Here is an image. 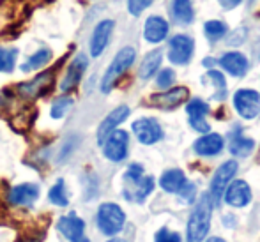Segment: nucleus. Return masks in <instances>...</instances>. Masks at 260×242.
<instances>
[{
  "label": "nucleus",
  "mask_w": 260,
  "mask_h": 242,
  "mask_svg": "<svg viewBox=\"0 0 260 242\" xmlns=\"http://www.w3.org/2000/svg\"><path fill=\"white\" fill-rule=\"evenodd\" d=\"M206 78H207V80H211V82L214 83V87H216V94H214V97H216V99H225V96H226V83H225V76H223L219 71H209Z\"/></svg>",
  "instance_id": "nucleus-31"
},
{
  "label": "nucleus",
  "mask_w": 260,
  "mask_h": 242,
  "mask_svg": "<svg viewBox=\"0 0 260 242\" xmlns=\"http://www.w3.org/2000/svg\"><path fill=\"white\" fill-rule=\"evenodd\" d=\"M113 30H115V21L110 20V18L101 20L100 23L94 27L92 34H90V39H89V57L98 58L105 53V50L108 48V45H110Z\"/></svg>",
  "instance_id": "nucleus-8"
},
{
  "label": "nucleus",
  "mask_w": 260,
  "mask_h": 242,
  "mask_svg": "<svg viewBox=\"0 0 260 242\" xmlns=\"http://www.w3.org/2000/svg\"><path fill=\"white\" fill-rule=\"evenodd\" d=\"M57 230L71 242H90L85 237V221L82 218H78L75 212L58 218Z\"/></svg>",
  "instance_id": "nucleus-12"
},
{
  "label": "nucleus",
  "mask_w": 260,
  "mask_h": 242,
  "mask_svg": "<svg viewBox=\"0 0 260 242\" xmlns=\"http://www.w3.org/2000/svg\"><path fill=\"white\" fill-rule=\"evenodd\" d=\"M219 65L232 76L241 78L248 71V58L243 53H239V51H229V53H225L219 58Z\"/></svg>",
  "instance_id": "nucleus-20"
},
{
  "label": "nucleus",
  "mask_w": 260,
  "mask_h": 242,
  "mask_svg": "<svg viewBox=\"0 0 260 242\" xmlns=\"http://www.w3.org/2000/svg\"><path fill=\"white\" fill-rule=\"evenodd\" d=\"M161 60H163V51L161 50H152L142 58L140 67H138V76L142 80H149L157 73L161 65Z\"/></svg>",
  "instance_id": "nucleus-23"
},
{
  "label": "nucleus",
  "mask_w": 260,
  "mask_h": 242,
  "mask_svg": "<svg viewBox=\"0 0 260 242\" xmlns=\"http://www.w3.org/2000/svg\"><path fill=\"white\" fill-rule=\"evenodd\" d=\"M206 242H226V240L221 239V237H209Z\"/></svg>",
  "instance_id": "nucleus-40"
},
{
  "label": "nucleus",
  "mask_w": 260,
  "mask_h": 242,
  "mask_svg": "<svg viewBox=\"0 0 260 242\" xmlns=\"http://www.w3.org/2000/svg\"><path fill=\"white\" fill-rule=\"evenodd\" d=\"M53 76H55L53 69H46V71L36 75L32 80H28V82L18 83L16 85L18 96L23 97V99H28V101L45 96V94L50 90V87L53 85Z\"/></svg>",
  "instance_id": "nucleus-5"
},
{
  "label": "nucleus",
  "mask_w": 260,
  "mask_h": 242,
  "mask_svg": "<svg viewBox=\"0 0 260 242\" xmlns=\"http://www.w3.org/2000/svg\"><path fill=\"white\" fill-rule=\"evenodd\" d=\"M179 194H181L182 198H184L186 201H189L191 203L193 200H195V193H197V186L195 184H191V182H188L186 181L184 184H182V188L177 191Z\"/></svg>",
  "instance_id": "nucleus-37"
},
{
  "label": "nucleus",
  "mask_w": 260,
  "mask_h": 242,
  "mask_svg": "<svg viewBox=\"0 0 260 242\" xmlns=\"http://www.w3.org/2000/svg\"><path fill=\"white\" fill-rule=\"evenodd\" d=\"M131 129H133L137 140L144 145H154L163 138V129H161L159 122L151 117H142V119L135 120L131 124Z\"/></svg>",
  "instance_id": "nucleus-10"
},
{
  "label": "nucleus",
  "mask_w": 260,
  "mask_h": 242,
  "mask_svg": "<svg viewBox=\"0 0 260 242\" xmlns=\"http://www.w3.org/2000/svg\"><path fill=\"white\" fill-rule=\"evenodd\" d=\"M229 149L234 156L237 157H246L253 152L255 149V142L251 138H246L241 134V129H237L236 133H232L230 136V144H229Z\"/></svg>",
  "instance_id": "nucleus-24"
},
{
  "label": "nucleus",
  "mask_w": 260,
  "mask_h": 242,
  "mask_svg": "<svg viewBox=\"0 0 260 242\" xmlns=\"http://www.w3.org/2000/svg\"><path fill=\"white\" fill-rule=\"evenodd\" d=\"M218 2L225 11H232V9H236V7L243 2V0H218Z\"/></svg>",
  "instance_id": "nucleus-39"
},
{
  "label": "nucleus",
  "mask_w": 260,
  "mask_h": 242,
  "mask_svg": "<svg viewBox=\"0 0 260 242\" xmlns=\"http://www.w3.org/2000/svg\"><path fill=\"white\" fill-rule=\"evenodd\" d=\"M168 21L161 16H149L145 20L144 25V38L147 43H152V45H157V43L165 41L168 36Z\"/></svg>",
  "instance_id": "nucleus-18"
},
{
  "label": "nucleus",
  "mask_w": 260,
  "mask_h": 242,
  "mask_svg": "<svg viewBox=\"0 0 260 242\" xmlns=\"http://www.w3.org/2000/svg\"><path fill=\"white\" fill-rule=\"evenodd\" d=\"M236 174H237L236 161H225V163L216 170V174L212 175L209 194H211V200H212V203H214V207L221 203V196L225 194L226 186L232 182V179L236 177Z\"/></svg>",
  "instance_id": "nucleus-7"
},
{
  "label": "nucleus",
  "mask_w": 260,
  "mask_h": 242,
  "mask_svg": "<svg viewBox=\"0 0 260 242\" xmlns=\"http://www.w3.org/2000/svg\"><path fill=\"white\" fill-rule=\"evenodd\" d=\"M89 64H90L89 55L83 53V51H78V53L73 57V60L69 62L64 76H62L60 83H58V90H60L62 94H68V92H71V90H75L76 87L80 85V82H82L87 69H89Z\"/></svg>",
  "instance_id": "nucleus-4"
},
{
  "label": "nucleus",
  "mask_w": 260,
  "mask_h": 242,
  "mask_svg": "<svg viewBox=\"0 0 260 242\" xmlns=\"http://www.w3.org/2000/svg\"><path fill=\"white\" fill-rule=\"evenodd\" d=\"M223 145L225 142L218 133H206L193 144V149L200 156H216L223 150Z\"/></svg>",
  "instance_id": "nucleus-21"
},
{
  "label": "nucleus",
  "mask_w": 260,
  "mask_h": 242,
  "mask_svg": "<svg viewBox=\"0 0 260 242\" xmlns=\"http://www.w3.org/2000/svg\"><path fill=\"white\" fill-rule=\"evenodd\" d=\"M103 149V156L112 163H120L127 157V150H129V134L124 129H113L105 142L101 144Z\"/></svg>",
  "instance_id": "nucleus-6"
},
{
  "label": "nucleus",
  "mask_w": 260,
  "mask_h": 242,
  "mask_svg": "<svg viewBox=\"0 0 260 242\" xmlns=\"http://www.w3.org/2000/svg\"><path fill=\"white\" fill-rule=\"evenodd\" d=\"M193 50H195V43L191 38L184 34L174 36L170 39V48H168V58H170L172 64L184 65L191 60Z\"/></svg>",
  "instance_id": "nucleus-13"
},
{
  "label": "nucleus",
  "mask_w": 260,
  "mask_h": 242,
  "mask_svg": "<svg viewBox=\"0 0 260 242\" xmlns=\"http://www.w3.org/2000/svg\"><path fill=\"white\" fill-rule=\"evenodd\" d=\"M137 60V50L133 46H124L115 53V57L112 58L110 65L106 67L103 78L100 82V89L103 94H110L115 85L119 83V80L129 71V67Z\"/></svg>",
  "instance_id": "nucleus-2"
},
{
  "label": "nucleus",
  "mask_w": 260,
  "mask_h": 242,
  "mask_svg": "<svg viewBox=\"0 0 260 242\" xmlns=\"http://www.w3.org/2000/svg\"><path fill=\"white\" fill-rule=\"evenodd\" d=\"M212 203L211 194L204 193L195 203L191 216L188 221V230H186V242H202L207 237L209 228H211V216H212Z\"/></svg>",
  "instance_id": "nucleus-1"
},
{
  "label": "nucleus",
  "mask_w": 260,
  "mask_h": 242,
  "mask_svg": "<svg viewBox=\"0 0 260 242\" xmlns=\"http://www.w3.org/2000/svg\"><path fill=\"white\" fill-rule=\"evenodd\" d=\"M174 82H175V73L172 71L170 67H165V69H161V71L157 73L156 85L159 87V89H163V90L170 89V87L174 85Z\"/></svg>",
  "instance_id": "nucleus-32"
},
{
  "label": "nucleus",
  "mask_w": 260,
  "mask_h": 242,
  "mask_svg": "<svg viewBox=\"0 0 260 242\" xmlns=\"http://www.w3.org/2000/svg\"><path fill=\"white\" fill-rule=\"evenodd\" d=\"M53 58V51L48 46H41L39 50H36L32 55H28L27 60L20 65V69L23 73H30V71H41L46 65L52 62Z\"/></svg>",
  "instance_id": "nucleus-22"
},
{
  "label": "nucleus",
  "mask_w": 260,
  "mask_h": 242,
  "mask_svg": "<svg viewBox=\"0 0 260 242\" xmlns=\"http://www.w3.org/2000/svg\"><path fill=\"white\" fill-rule=\"evenodd\" d=\"M172 16L181 25L191 23L193 18H195L191 0H174V2H172Z\"/></svg>",
  "instance_id": "nucleus-26"
},
{
  "label": "nucleus",
  "mask_w": 260,
  "mask_h": 242,
  "mask_svg": "<svg viewBox=\"0 0 260 242\" xmlns=\"http://www.w3.org/2000/svg\"><path fill=\"white\" fill-rule=\"evenodd\" d=\"M251 200V189L246 181H234L225 189V201L232 207H246Z\"/></svg>",
  "instance_id": "nucleus-17"
},
{
  "label": "nucleus",
  "mask_w": 260,
  "mask_h": 242,
  "mask_svg": "<svg viewBox=\"0 0 260 242\" xmlns=\"http://www.w3.org/2000/svg\"><path fill=\"white\" fill-rule=\"evenodd\" d=\"M186 112H188V115H189V124H191V127L197 131V133H202V134L209 133L211 127H209V124L206 120V115L209 113L207 102H204L202 99L197 97L188 102Z\"/></svg>",
  "instance_id": "nucleus-16"
},
{
  "label": "nucleus",
  "mask_w": 260,
  "mask_h": 242,
  "mask_svg": "<svg viewBox=\"0 0 260 242\" xmlns=\"http://www.w3.org/2000/svg\"><path fill=\"white\" fill-rule=\"evenodd\" d=\"M186 182V175L182 170L174 168V170H167L159 179V186L163 191L167 193H177L182 188V184Z\"/></svg>",
  "instance_id": "nucleus-25"
},
{
  "label": "nucleus",
  "mask_w": 260,
  "mask_h": 242,
  "mask_svg": "<svg viewBox=\"0 0 260 242\" xmlns=\"http://www.w3.org/2000/svg\"><path fill=\"white\" fill-rule=\"evenodd\" d=\"M152 189H154V179L144 175L137 182H131L129 188L124 189V198L131 201H137V203H144L145 198L152 193Z\"/></svg>",
  "instance_id": "nucleus-19"
},
{
  "label": "nucleus",
  "mask_w": 260,
  "mask_h": 242,
  "mask_svg": "<svg viewBox=\"0 0 260 242\" xmlns=\"http://www.w3.org/2000/svg\"><path fill=\"white\" fill-rule=\"evenodd\" d=\"M129 113H131V110H129V106H126V105H120V106H117V108H113L112 112L101 120L100 127H98V133H96L98 145L103 144L105 138L108 136L113 129H117V127L129 117Z\"/></svg>",
  "instance_id": "nucleus-15"
},
{
  "label": "nucleus",
  "mask_w": 260,
  "mask_h": 242,
  "mask_svg": "<svg viewBox=\"0 0 260 242\" xmlns=\"http://www.w3.org/2000/svg\"><path fill=\"white\" fill-rule=\"evenodd\" d=\"M244 39H246V28H239V30H236L232 36H230V39L226 43H229L230 46H234V45H243Z\"/></svg>",
  "instance_id": "nucleus-38"
},
{
  "label": "nucleus",
  "mask_w": 260,
  "mask_h": 242,
  "mask_svg": "<svg viewBox=\"0 0 260 242\" xmlns=\"http://www.w3.org/2000/svg\"><path fill=\"white\" fill-rule=\"evenodd\" d=\"M204 32L209 39L216 41V39H221L223 36L226 34V23L225 21H218V20H212V21H207L204 25Z\"/></svg>",
  "instance_id": "nucleus-30"
},
{
  "label": "nucleus",
  "mask_w": 260,
  "mask_h": 242,
  "mask_svg": "<svg viewBox=\"0 0 260 242\" xmlns=\"http://www.w3.org/2000/svg\"><path fill=\"white\" fill-rule=\"evenodd\" d=\"M234 106L243 119L251 120L260 113V94L257 90L241 89L234 96Z\"/></svg>",
  "instance_id": "nucleus-11"
},
{
  "label": "nucleus",
  "mask_w": 260,
  "mask_h": 242,
  "mask_svg": "<svg viewBox=\"0 0 260 242\" xmlns=\"http://www.w3.org/2000/svg\"><path fill=\"white\" fill-rule=\"evenodd\" d=\"M48 200H50V203L57 205V207H68L69 205V198H68V193H66L64 179H58L52 188H50Z\"/></svg>",
  "instance_id": "nucleus-29"
},
{
  "label": "nucleus",
  "mask_w": 260,
  "mask_h": 242,
  "mask_svg": "<svg viewBox=\"0 0 260 242\" xmlns=\"http://www.w3.org/2000/svg\"><path fill=\"white\" fill-rule=\"evenodd\" d=\"M189 97V90L186 87H170L165 92L152 94L149 97V105L159 110H175L177 106L184 105Z\"/></svg>",
  "instance_id": "nucleus-9"
},
{
  "label": "nucleus",
  "mask_w": 260,
  "mask_h": 242,
  "mask_svg": "<svg viewBox=\"0 0 260 242\" xmlns=\"http://www.w3.org/2000/svg\"><path fill=\"white\" fill-rule=\"evenodd\" d=\"M73 105H75V99L71 96H68V94H62V96H58L57 99H53L52 106H50V117L55 120L64 119L66 113L73 108Z\"/></svg>",
  "instance_id": "nucleus-28"
},
{
  "label": "nucleus",
  "mask_w": 260,
  "mask_h": 242,
  "mask_svg": "<svg viewBox=\"0 0 260 242\" xmlns=\"http://www.w3.org/2000/svg\"><path fill=\"white\" fill-rule=\"evenodd\" d=\"M154 242H181V235L177 232H170L168 228H161L156 233Z\"/></svg>",
  "instance_id": "nucleus-36"
},
{
  "label": "nucleus",
  "mask_w": 260,
  "mask_h": 242,
  "mask_svg": "<svg viewBox=\"0 0 260 242\" xmlns=\"http://www.w3.org/2000/svg\"><path fill=\"white\" fill-rule=\"evenodd\" d=\"M108 242H126V240H122V239H112V240H108Z\"/></svg>",
  "instance_id": "nucleus-41"
},
{
  "label": "nucleus",
  "mask_w": 260,
  "mask_h": 242,
  "mask_svg": "<svg viewBox=\"0 0 260 242\" xmlns=\"http://www.w3.org/2000/svg\"><path fill=\"white\" fill-rule=\"evenodd\" d=\"M96 223L98 228L101 230V233H105L106 237H113L126 225V214H124V211L117 203L105 201V203H101L98 207Z\"/></svg>",
  "instance_id": "nucleus-3"
},
{
  "label": "nucleus",
  "mask_w": 260,
  "mask_h": 242,
  "mask_svg": "<svg viewBox=\"0 0 260 242\" xmlns=\"http://www.w3.org/2000/svg\"><path fill=\"white\" fill-rule=\"evenodd\" d=\"M78 136H69L68 140L64 142V145H62V149L58 150V156H57V161H66L69 156L73 154V150L76 149V145H78Z\"/></svg>",
  "instance_id": "nucleus-33"
},
{
  "label": "nucleus",
  "mask_w": 260,
  "mask_h": 242,
  "mask_svg": "<svg viewBox=\"0 0 260 242\" xmlns=\"http://www.w3.org/2000/svg\"><path fill=\"white\" fill-rule=\"evenodd\" d=\"M20 51L14 46H0V73L9 75L16 67V60Z\"/></svg>",
  "instance_id": "nucleus-27"
},
{
  "label": "nucleus",
  "mask_w": 260,
  "mask_h": 242,
  "mask_svg": "<svg viewBox=\"0 0 260 242\" xmlns=\"http://www.w3.org/2000/svg\"><path fill=\"white\" fill-rule=\"evenodd\" d=\"M39 198V186L34 182H21L9 189L7 200L14 207H30Z\"/></svg>",
  "instance_id": "nucleus-14"
},
{
  "label": "nucleus",
  "mask_w": 260,
  "mask_h": 242,
  "mask_svg": "<svg viewBox=\"0 0 260 242\" xmlns=\"http://www.w3.org/2000/svg\"><path fill=\"white\" fill-rule=\"evenodd\" d=\"M154 0H127V11L131 16H140Z\"/></svg>",
  "instance_id": "nucleus-35"
},
{
  "label": "nucleus",
  "mask_w": 260,
  "mask_h": 242,
  "mask_svg": "<svg viewBox=\"0 0 260 242\" xmlns=\"http://www.w3.org/2000/svg\"><path fill=\"white\" fill-rule=\"evenodd\" d=\"M144 177V166L138 163H133L127 166L126 174H124V181H126V184H131V182H137L138 179Z\"/></svg>",
  "instance_id": "nucleus-34"
}]
</instances>
